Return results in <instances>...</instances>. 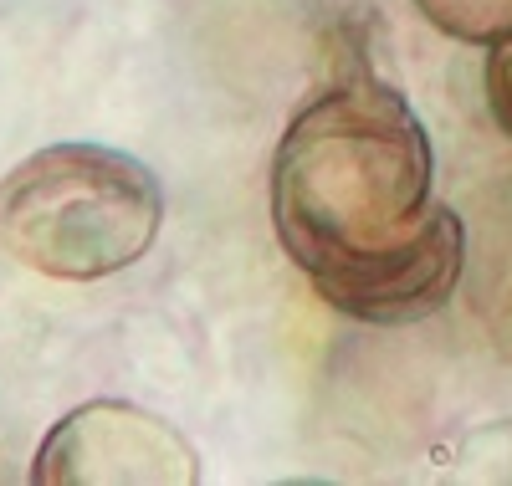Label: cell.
<instances>
[{"label": "cell", "mask_w": 512, "mask_h": 486, "mask_svg": "<svg viewBox=\"0 0 512 486\" xmlns=\"http://www.w3.org/2000/svg\"><path fill=\"white\" fill-rule=\"evenodd\" d=\"M272 231L313 292L354 323L441 313L466 272V226L436 200V149L390 82L349 77L297 108L272 154Z\"/></svg>", "instance_id": "obj_1"}, {"label": "cell", "mask_w": 512, "mask_h": 486, "mask_svg": "<svg viewBox=\"0 0 512 486\" xmlns=\"http://www.w3.org/2000/svg\"><path fill=\"white\" fill-rule=\"evenodd\" d=\"M159 226L154 169L113 144H47L0 180V251L52 282L139 267Z\"/></svg>", "instance_id": "obj_2"}, {"label": "cell", "mask_w": 512, "mask_h": 486, "mask_svg": "<svg viewBox=\"0 0 512 486\" xmlns=\"http://www.w3.org/2000/svg\"><path fill=\"white\" fill-rule=\"evenodd\" d=\"M31 481L41 486H195L200 456L164 415L128 400H88L41 440Z\"/></svg>", "instance_id": "obj_3"}, {"label": "cell", "mask_w": 512, "mask_h": 486, "mask_svg": "<svg viewBox=\"0 0 512 486\" xmlns=\"http://www.w3.org/2000/svg\"><path fill=\"white\" fill-rule=\"evenodd\" d=\"M410 6L451 41H472V47L512 41V0H410Z\"/></svg>", "instance_id": "obj_4"}, {"label": "cell", "mask_w": 512, "mask_h": 486, "mask_svg": "<svg viewBox=\"0 0 512 486\" xmlns=\"http://www.w3.org/2000/svg\"><path fill=\"white\" fill-rule=\"evenodd\" d=\"M487 108H492L497 128L512 139V41L487 52Z\"/></svg>", "instance_id": "obj_5"}]
</instances>
